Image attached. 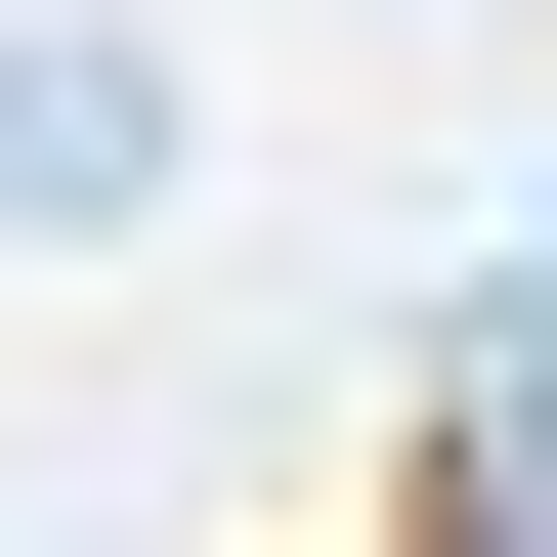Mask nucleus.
I'll list each match as a JSON object with an SVG mask.
<instances>
[{
    "label": "nucleus",
    "mask_w": 557,
    "mask_h": 557,
    "mask_svg": "<svg viewBox=\"0 0 557 557\" xmlns=\"http://www.w3.org/2000/svg\"><path fill=\"white\" fill-rule=\"evenodd\" d=\"M129 172H172V86H129V44H0V214H129Z\"/></svg>",
    "instance_id": "f257e3e1"
},
{
    "label": "nucleus",
    "mask_w": 557,
    "mask_h": 557,
    "mask_svg": "<svg viewBox=\"0 0 557 557\" xmlns=\"http://www.w3.org/2000/svg\"><path fill=\"white\" fill-rule=\"evenodd\" d=\"M386 557H515V429H472V472H429V515H386Z\"/></svg>",
    "instance_id": "f03ea898"
}]
</instances>
